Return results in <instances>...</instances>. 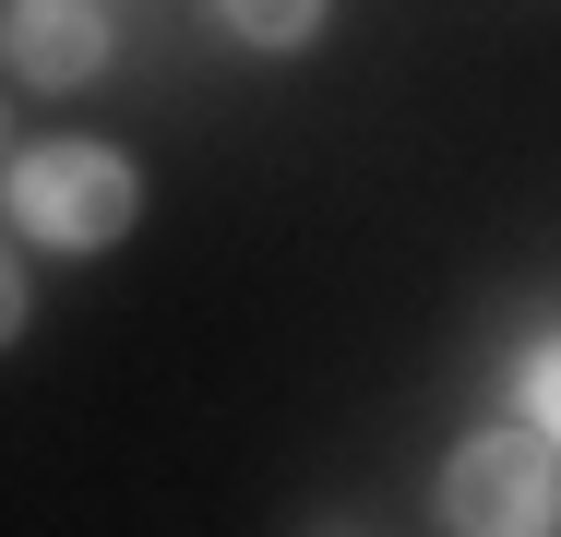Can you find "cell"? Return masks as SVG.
I'll return each instance as SVG.
<instances>
[{"label": "cell", "mask_w": 561, "mask_h": 537, "mask_svg": "<svg viewBox=\"0 0 561 537\" xmlns=\"http://www.w3.org/2000/svg\"><path fill=\"white\" fill-rule=\"evenodd\" d=\"M0 215H12V239L84 263V251H119V239H131L144 168H131L119 144H36V156L0 168Z\"/></svg>", "instance_id": "cell-1"}, {"label": "cell", "mask_w": 561, "mask_h": 537, "mask_svg": "<svg viewBox=\"0 0 561 537\" xmlns=\"http://www.w3.org/2000/svg\"><path fill=\"white\" fill-rule=\"evenodd\" d=\"M0 48L36 96H72L108 72V12L96 0H0Z\"/></svg>", "instance_id": "cell-3"}, {"label": "cell", "mask_w": 561, "mask_h": 537, "mask_svg": "<svg viewBox=\"0 0 561 537\" xmlns=\"http://www.w3.org/2000/svg\"><path fill=\"white\" fill-rule=\"evenodd\" d=\"M12 334H24V263L0 251V346H12Z\"/></svg>", "instance_id": "cell-6"}, {"label": "cell", "mask_w": 561, "mask_h": 537, "mask_svg": "<svg viewBox=\"0 0 561 537\" xmlns=\"http://www.w3.org/2000/svg\"><path fill=\"white\" fill-rule=\"evenodd\" d=\"M526 419H538V442H561V334L526 358Z\"/></svg>", "instance_id": "cell-5"}, {"label": "cell", "mask_w": 561, "mask_h": 537, "mask_svg": "<svg viewBox=\"0 0 561 537\" xmlns=\"http://www.w3.org/2000/svg\"><path fill=\"white\" fill-rule=\"evenodd\" d=\"M0 156H12V119H0Z\"/></svg>", "instance_id": "cell-7"}, {"label": "cell", "mask_w": 561, "mask_h": 537, "mask_svg": "<svg viewBox=\"0 0 561 537\" xmlns=\"http://www.w3.org/2000/svg\"><path fill=\"white\" fill-rule=\"evenodd\" d=\"M431 514L443 537H550L561 514V466L538 430H466L431 478Z\"/></svg>", "instance_id": "cell-2"}, {"label": "cell", "mask_w": 561, "mask_h": 537, "mask_svg": "<svg viewBox=\"0 0 561 537\" xmlns=\"http://www.w3.org/2000/svg\"><path fill=\"white\" fill-rule=\"evenodd\" d=\"M216 12H227V36H239V48H275V60L323 36V0H216Z\"/></svg>", "instance_id": "cell-4"}]
</instances>
